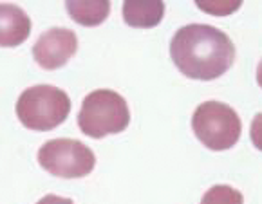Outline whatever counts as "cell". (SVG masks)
<instances>
[{"label": "cell", "mask_w": 262, "mask_h": 204, "mask_svg": "<svg viewBox=\"0 0 262 204\" xmlns=\"http://www.w3.org/2000/svg\"><path fill=\"white\" fill-rule=\"evenodd\" d=\"M170 56L179 71L192 80L210 81L223 76L235 60L230 36L206 24H190L173 35Z\"/></svg>", "instance_id": "1"}, {"label": "cell", "mask_w": 262, "mask_h": 204, "mask_svg": "<svg viewBox=\"0 0 262 204\" xmlns=\"http://www.w3.org/2000/svg\"><path fill=\"white\" fill-rule=\"evenodd\" d=\"M71 100L66 90L54 85H35L20 94L16 101V116L29 130L47 132L67 120Z\"/></svg>", "instance_id": "2"}, {"label": "cell", "mask_w": 262, "mask_h": 204, "mask_svg": "<svg viewBox=\"0 0 262 204\" xmlns=\"http://www.w3.org/2000/svg\"><path fill=\"white\" fill-rule=\"evenodd\" d=\"M130 123V110L121 94L100 89L87 94L78 114V127L93 139L120 134Z\"/></svg>", "instance_id": "3"}, {"label": "cell", "mask_w": 262, "mask_h": 204, "mask_svg": "<svg viewBox=\"0 0 262 204\" xmlns=\"http://www.w3.org/2000/svg\"><path fill=\"white\" fill-rule=\"evenodd\" d=\"M192 130L210 150H228L239 141L243 123L230 105L221 101H205L192 116Z\"/></svg>", "instance_id": "4"}, {"label": "cell", "mask_w": 262, "mask_h": 204, "mask_svg": "<svg viewBox=\"0 0 262 204\" xmlns=\"http://www.w3.org/2000/svg\"><path fill=\"white\" fill-rule=\"evenodd\" d=\"M38 163L54 177L78 179L89 175L96 165V155L78 139H51L38 150Z\"/></svg>", "instance_id": "5"}, {"label": "cell", "mask_w": 262, "mask_h": 204, "mask_svg": "<svg viewBox=\"0 0 262 204\" xmlns=\"http://www.w3.org/2000/svg\"><path fill=\"white\" fill-rule=\"evenodd\" d=\"M78 49V38L67 27H51L33 47L35 62L42 69L56 71L63 67Z\"/></svg>", "instance_id": "6"}, {"label": "cell", "mask_w": 262, "mask_h": 204, "mask_svg": "<svg viewBox=\"0 0 262 204\" xmlns=\"http://www.w3.org/2000/svg\"><path fill=\"white\" fill-rule=\"evenodd\" d=\"M31 35V18L15 4H0V47H16Z\"/></svg>", "instance_id": "7"}, {"label": "cell", "mask_w": 262, "mask_h": 204, "mask_svg": "<svg viewBox=\"0 0 262 204\" xmlns=\"http://www.w3.org/2000/svg\"><path fill=\"white\" fill-rule=\"evenodd\" d=\"M165 4L161 0H127L123 4V20L127 26L148 29L163 20Z\"/></svg>", "instance_id": "8"}, {"label": "cell", "mask_w": 262, "mask_h": 204, "mask_svg": "<svg viewBox=\"0 0 262 204\" xmlns=\"http://www.w3.org/2000/svg\"><path fill=\"white\" fill-rule=\"evenodd\" d=\"M66 9L74 22L85 27L100 26L107 20L111 13V2L107 0H69L66 2Z\"/></svg>", "instance_id": "9"}, {"label": "cell", "mask_w": 262, "mask_h": 204, "mask_svg": "<svg viewBox=\"0 0 262 204\" xmlns=\"http://www.w3.org/2000/svg\"><path fill=\"white\" fill-rule=\"evenodd\" d=\"M201 204H244V197L239 190L228 185H215L203 195Z\"/></svg>", "instance_id": "10"}, {"label": "cell", "mask_w": 262, "mask_h": 204, "mask_svg": "<svg viewBox=\"0 0 262 204\" xmlns=\"http://www.w3.org/2000/svg\"><path fill=\"white\" fill-rule=\"evenodd\" d=\"M241 0H235V2H230V0H226V2H210V0H197V6H199V9H203V11L210 13V15H217V16H224V15H230V13L237 11V9L241 8Z\"/></svg>", "instance_id": "11"}, {"label": "cell", "mask_w": 262, "mask_h": 204, "mask_svg": "<svg viewBox=\"0 0 262 204\" xmlns=\"http://www.w3.org/2000/svg\"><path fill=\"white\" fill-rule=\"evenodd\" d=\"M250 138H251V143L255 145V148H258V150L262 152V112L260 114H255L253 121H251Z\"/></svg>", "instance_id": "12"}, {"label": "cell", "mask_w": 262, "mask_h": 204, "mask_svg": "<svg viewBox=\"0 0 262 204\" xmlns=\"http://www.w3.org/2000/svg\"><path fill=\"white\" fill-rule=\"evenodd\" d=\"M36 204H74L71 199H66V197H58V195H46L38 200Z\"/></svg>", "instance_id": "13"}, {"label": "cell", "mask_w": 262, "mask_h": 204, "mask_svg": "<svg viewBox=\"0 0 262 204\" xmlns=\"http://www.w3.org/2000/svg\"><path fill=\"white\" fill-rule=\"evenodd\" d=\"M257 83L260 85V89H262V60H260V63H258V67H257Z\"/></svg>", "instance_id": "14"}]
</instances>
